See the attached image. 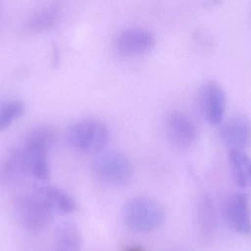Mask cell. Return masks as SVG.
<instances>
[{
    "label": "cell",
    "instance_id": "obj_1",
    "mask_svg": "<svg viewBox=\"0 0 251 251\" xmlns=\"http://www.w3.org/2000/svg\"><path fill=\"white\" fill-rule=\"evenodd\" d=\"M126 225L137 232H150L162 225L165 214L156 200L149 197H136L126 203L123 209Z\"/></svg>",
    "mask_w": 251,
    "mask_h": 251
},
{
    "label": "cell",
    "instance_id": "obj_2",
    "mask_svg": "<svg viewBox=\"0 0 251 251\" xmlns=\"http://www.w3.org/2000/svg\"><path fill=\"white\" fill-rule=\"evenodd\" d=\"M109 130L101 121L85 119L72 125L68 130L67 139L76 150L99 153L108 142Z\"/></svg>",
    "mask_w": 251,
    "mask_h": 251
},
{
    "label": "cell",
    "instance_id": "obj_3",
    "mask_svg": "<svg viewBox=\"0 0 251 251\" xmlns=\"http://www.w3.org/2000/svg\"><path fill=\"white\" fill-rule=\"evenodd\" d=\"M96 175L106 184L118 187L128 185L132 179L133 169L128 158L119 152L103 153L94 164Z\"/></svg>",
    "mask_w": 251,
    "mask_h": 251
},
{
    "label": "cell",
    "instance_id": "obj_4",
    "mask_svg": "<svg viewBox=\"0 0 251 251\" xmlns=\"http://www.w3.org/2000/svg\"><path fill=\"white\" fill-rule=\"evenodd\" d=\"M18 211L24 225L32 230L40 229L48 225L54 213L48 202L39 193L20 199Z\"/></svg>",
    "mask_w": 251,
    "mask_h": 251
},
{
    "label": "cell",
    "instance_id": "obj_5",
    "mask_svg": "<svg viewBox=\"0 0 251 251\" xmlns=\"http://www.w3.org/2000/svg\"><path fill=\"white\" fill-rule=\"evenodd\" d=\"M221 137L230 150L244 151L251 146V119L244 114L231 116L221 127Z\"/></svg>",
    "mask_w": 251,
    "mask_h": 251
},
{
    "label": "cell",
    "instance_id": "obj_6",
    "mask_svg": "<svg viewBox=\"0 0 251 251\" xmlns=\"http://www.w3.org/2000/svg\"><path fill=\"white\" fill-rule=\"evenodd\" d=\"M226 96L218 83H207L201 91V105L207 120L212 125L221 123L225 113Z\"/></svg>",
    "mask_w": 251,
    "mask_h": 251
},
{
    "label": "cell",
    "instance_id": "obj_7",
    "mask_svg": "<svg viewBox=\"0 0 251 251\" xmlns=\"http://www.w3.org/2000/svg\"><path fill=\"white\" fill-rule=\"evenodd\" d=\"M156 39L151 32L141 28H128L116 37V46L120 53L126 55H139L150 51Z\"/></svg>",
    "mask_w": 251,
    "mask_h": 251
},
{
    "label": "cell",
    "instance_id": "obj_8",
    "mask_svg": "<svg viewBox=\"0 0 251 251\" xmlns=\"http://www.w3.org/2000/svg\"><path fill=\"white\" fill-rule=\"evenodd\" d=\"M249 195L240 193L231 197L226 207V220L234 231L243 234L251 232Z\"/></svg>",
    "mask_w": 251,
    "mask_h": 251
},
{
    "label": "cell",
    "instance_id": "obj_9",
    "mask_svg": "<svg viewBox=\"0 0 251 251\" xmlns=\"http://www.w3.org/2000/svg\"><path fill=\"white\" fill-rule=\"evenodd\" d=\"M167 132L171 141L180 147H187L194 142L196 129L190 118L180 112H173L167 118Z\"/></svg>",
    "mask_w": 251,
    "mask_h": 251
},
{
    "label": "cell",
    "instance_id": "obj_10",
    "mask_svg": "<svg viewBox=\"0 0 251 251\" xmlns=\"http://www.w3.org/2000/svg\"><path fill=\"white\" fill-rule=\"evenodd\" d=\"M47 151L48 150L41 146L27 144L23 150L26 171L39 181H47L50 178Z\"/></svg>",
    "mask_w": 251,
    "mask_h": 251
},
{
    "label": "cell",
    "instance_id": "obj_11",
    "mask_svg": "<svg viewBox=\"0 0 251 251\" xmlns=\"http://www.w3.org/2000/svg\"><path fill=\"white\" fill-rule=\"evenodd\" d=\"M56 251H80L82 235L78 225L66 221L57 225L55 230Z\"/></svg>",
    "mask_w": 251,
    "mask_h": 251
},
{
    "label": "cell",
    "instance_id": "obj_12",
    "mask_svg": "<svg viewBox=\"0 0 251 251\" xmlns=\"http://www.w3.org/2000/svg\"><path fill=\"white\" fill-rule=\"evenodd\" d=\"M60 16L59 9L54 5L45 6L34 12L25 22V33L37 34L49 30L57 23Z\"/></svg>",
    "mask_w": 251,
    "mask_h": 251
},
{
    "label": "cell",
    "instance_id": "obj_13",
    "mask_svg": "<svg viewBox=\"0 0 251 251\" xmlns=\"http://www.w3.org/2000/svg\"><path fill=\"white\" fill-rule=\"evenodd\" d=\"M37 190L48 202L54 212L71 214L76 209L75 200L68 193L56 186H38Z\"/></svg>",
    "mask_w": 251,
    "mask_h": 251
},
{
    "label": "cell",
    "instance_id": "obj_14",
    "mask_svg": "<svg viewBox=\"0 0 251 251\" xmlns=\"http://www.w3.org/2000/svg\"><path fill=\"white\" fill-rule=\"evenodd\" d=\"M229 162L234 179L241 188H251V159L244 151L230 150Z\"/></svg>",
    "mask_w": 251,
    "mask_h": 251
},
{
    "label": "cell",
    "instance_id": "obj_15",
    "mask_svg": "<svg viewBox=\"0 0 251 251\" xmlns=\"http://www.w3.org/2000/svg\"><path fill=\"white\" fill-rule=\"evenodd\" d=\"M23 103L17 100L0 102V132L8 128L23 114Z\"/></svg>",
    "mask_w": 251,
    "mask_h": 251
},
{
    "label": "cell",
    "instance_id": "obj_16",
    "mask_svg": "<svg viewBox=\"0 0 251 251\" xmlns=\"http://www.w3.org/2000/svg\"><path fill=\"white\" fill-rule=\"evenodd\" d=\"M55 139L56 131L52 127L42 126L31 133L26 144L41 146L49 150L54 144Z\"/></svg>",
    "mask_w": 251,
    "mask_h": 251
},
{
    "label": "cell",
    "instance_id": "obj_17",
    "mask_svg": "<svg viewBox=\"0 0 251 251\" xmlns=\"http://www.w3.org/2000/svg\"><path fill=\"white\" fill-rule=\"evenodd\" d=\"M201 206V218L203 227L206 228V231H209L212 227L213 224V215H212V205L209 199H203Z\"/></svg>",
    "mask_w": 251,
    "mask_h": 251
},
{
    "label": "cell",
    "instance_id": "obj_18",
    "mask_svg": "<svg viewBox=\"0 0 251 251\" xmlns=\"http://www.w3.org/2000/svg\"><path fill=\"white\" fill-rule=\"evenodd\" d=\"M123 251H145L144 249H142L140 246H132V247L127 248Z\"/></svg>",
    "mask_w": 251,
    "mask_h": 251
}]
</instances>
